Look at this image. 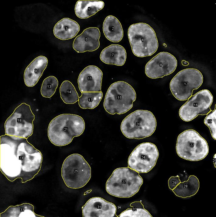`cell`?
<instances>
[{"label":"cell","mask_w":216,"mask_h":217,"mask_svg":"<svg viewBox=\"0 0 216 217\" xmlns=\"http://www.w3.org/2000/svg\"><path fill=\"white\" fill-rule=\"evenodd\" d=\"M159 152L156 145L144 142L133 150L128 159V166L139 173H147L156 164Z\"/></svg>","instance_id":"8fae6325"},{"label":"cell","mask_w":216,"mask_h":217,"mask_svg":"<svg viewBox=\"0 0 216 217\" xmlns=\"http://www.w3.org/2000/svg\"><path fill=\"white\" fill-rule=\"evenodd\" d=\"M79 97L78 104L82 109H93L99 104L102 96L100 92H83Z\"/></svg>","instance_id":"cb8c5ba5"},{"label":"cell","mask_w":216,"mask_h":217,"mask_svg":"<svg viewBox=\"0 0 216 217\" xmlns=\"http://www.w3.org/2000/svg\"><path fill=\"white\" fill-rule=\"evenodd\" d=\"M34 206L29 203L10 206L0 214V217H44L34 212Z\"/></svg>","instance_id":"603a6c76"},{"label":"cell","mask_w":216,"mask_h":217,"mask_svg":"<svg viewBox=\"0 0 216 217\" xmlns=\"http://www.w3.org/2000/svg\"><path fill=\"white\" fill-rule=\"evenodd\" d=\"M198 178L194 175L190 176L187 181L180 182L173 190L177 196L182 198L189 197L197 193L199 188Z\"/></svg>","instance_id":"7402d4cb"},{"label":"cell","mask_w":216,"mask_h":217,"mask_svg":"<svg viewBox=\"0 0 216 217\" xmlns=\"http://www.w3.org/2000/svg\"><path fill=\"white\" fill-rule=\"evenodd\" d=\"M85 128L84 121L80 116L62 114L55 117L50 123L48 136L53 145L64 146L70 143L74 137L81 135Z\"/></svg>","instance_id":"7a4b0ae2"},{"label":"cell","mask_w":216,"mask_h":217,"mask_svg":"<svg viewBox=\"0 0 216 217\" xmlns=\"http://www.w3.org/2000/svg\"><path fill=\"white\" fill-rule=\"evenodd\" d=\"M104 6L101 1L80 0L75 5L74 10L76 16L81 19H87L102 9Z\"/></svg>","instance_id":"44dd1931"},{"label":"cell","mask_w":216,"mask_h":217,"mask_svg":"<svg viewBox=\"0 0 216 217\" xmlns=\"http://www.w3.org/2000/svg\"><path fill=\"white\" fill-rule=\"evenodd\" d=\"M42 161L41 152L26 138L0 136V170L9 181L20 178L24 183L33 179L40 171Z\"/></svg>","instance_id":"6da1fadb"},{"label":"cell","mask_w":216,"mask_h":217,"mask_svg":"<svg viewBox=\"0 0 216 217\" xmlns=\"http://www.w3.org/2000/svg\"><path fill=\"white\" fill-rule=\"evenodd\" d=\"M103 30L106 37L113 42L120 41L123 36L122 26L115 17L109 15L105 19L103 24Z\"/></svg>","instance_id":"ffe728a7"},{"label":"cell","mask_w":216,"mask_h":217,"mask_svg":"<svg viewBox=\"0 0 216 217\" xmlns=\"http://www.w3.org/2000/svg\"><path fill=\"white\" fill-rule=\"evenodd\" d=\"M209 150L206 141L194 130H185L178 136L176 151L182 158L190 161L201 160L207 155Z\"/></svg>","instance_id":"ba28073f"},{"label":"cell","mask_w":216,"mask_h":217,"mask_svg":"<svg viewBox=\"0 0 216 217\" xmlns=\"http://www.w3.org/2000/svg\"><path fill=\"white\" fill-rule=\"evenodd\" d=\"M80 29L79 25L76 22L69 18H64L55 25L53 32L56 37L66 40L75 37Z\"/></svg>","instance_id":"d6986e66"},{"label":"cell","mask_w":216,"mask_h":217,"mask_svg":"<svg viewBox=\"0 0 216 217\" xmlns=\"http://www.w3.org/2000/svg\"><path fill=\"white\" fill-rule=\"evenodd\" d=\"M156 125V119L151 112L137 110L123 120L120 129L126 138L141 139L151 135L155 131Z\"/></svg>","instance_id":"5b68a950"},{"label":"cell","mask_w":216,"mask_h":217,"mask_svg":"<svg viewBox=\"0 0 216 217\" xmlns=\"http://www.w3.org/2000/svg\"><path fill=\"white\" fill-rule=\"evenodd\" d=\"M177 65V61L173 55L167 52H160L147 63L145 73L151 79L163 77L173 73Z\"/></svg>","instance_id":"4fadbf2b"},{"label":"cell","mask_w":216,"mask_h":217,"mask_svg":"<svg viewBox=\"0 0 216 217\" xmlns=\"http://www.w3.org/2000/svg\"><path fill=\"white\" fill-rule=\"evenodd\" d=\"M58 84V81L55 76H50L43 81L41 88V93L44 97L50 98L55 92Z\"/></svg>","instance_id":"4316f807"},{"label":"cell","mask_w":216,"mask_h":217,"mask_svg":"<svg viewBox=\"0 0 216 217\" xmlns=\"http://www.w3.org/2000/svg\"><path fill=\"white\" fill-rule=\"evenodd\" d=\"M83 217H114L116 207L113 203L100 197L89 199L82 207Z\"/></svg>","instance_id":"5bb4252c"},{"label":"cell","mask_w":216,"mask_h":217,"mask_svg":"<svg viewBox=\"0 0 216 217\" xmlns=\"http://www.w3.org/2000/svg\"><path fill=\"white\" fill-rule=\"evenodd\" d=\"M60 97L66 104H74L79 100V96L73 84L69 81L65 80L60 88Z\"/></svg>","instance_id":"d4e9b609"},{"label":"cell","mask_w":216,"mask_h":217,"mask_svg":"<svg viewBox=\"0 0 216 217\" xmlns=\"http://www.w3.org/2000/svg\"><path fill=\"white\" fill-rule=\"evenodd\" d=\"M204 123L209 128L212 138L216 139V110L211 111L205 117Z\"/></svg>","instance_id":"83f0119b"},{"label":"cell","mask_w":216,"mask_h":217,"mask_svg":"<svg viewBox=\"0 0 216 217\" xmlns=\"http://www.w3.org/2000/svg\"><path fill=\"white\" fill-rule=\"evenodd\" d=\"M213 100V96L209 90H201L192 96L180 107L179 115L183 120L188 122L198 115H207L211 110L210 107Z\"/></svg>","instance_id":"7c38bea8"},{"label":"cell","mask_w":216,"mask_h":217,"mask_svg":"<svg viewBox=\"0 0 216 217\" xmlns=\"http://www.w3.org/2000/svg\"><path fill=\"white\" fill-rule=\"evenodd\" d=\"M182 62L183 65H187L189 64V63H188L187 62L184 60L182 61Z\"/></svg>","instance_id":"f546056e"},{"label":"cell","mask_w":216,"mask_h":217,"mask_svg":"<svg viewBox=\"0 0 216 217\" xmlns=\"http://www.w3.org/2000/svg\"><path fill=\"white\" fill-rule=\"evenodd\" d=\"M180 182L178 175L176 177H171L168 181L169 187L170 189L173 190Z\"/></svg>","instance_id":"f1b7e54d"},{"label":"cell","mask_w":216,"mask_h":217,"mask_svg":"<svg viewBox=\"0 0 216 217\" xmlns=\"http://www.w3.org/2000/svg\"><path fill=\"white\" fill-rule=\"evenodd\" d=\"M48 60L41 55L35 58L26 68L24 74L25 84L28 87H33L38 82L47 65Z\"/></svg>","instance_id":"e0dca14e"},{"label":"cell","mask_w":216,"mask_h":217,"mask_svg":"<svg viewBox=\"0 0 216 217\" xmlns=\"http://www.w3.org/2000/svg\"><path fill=\"white\" fill-rule=\"evenodd\" d=\"M136 98V94L133 87L125 82L118 81L113 83L109 87L103 106L109 114H122L132 108Z\"/></svg>","instance_id":"277c9868"},{"label":"cell","mask_w":216,"mask_h":217,"mask_svg":"<svg viewBox=\"0 0 216 217\" xmlns=\"http://www.w3.org/2000/svg\"><path fill=\"white\" fill-rule=\"evenodd\" d=\"M203 81V76L199 70L187 68L178 72L172 79L170 89L176 98L184 101L192 96L193 90L200 87Z\"/></svg>","instance_id":"30bf717a"},{"label":"cell","mask_w":216,"mask_h":217,"mask_svg":"<svg viewBox=\"0 0 216 217\" xmlns=\"http://www.w3.org/2000/svg\"><path fill=\"white\" fill-rule=\"evenodd\" d=\"M103 73L97 67L89 65L80 73L77 82L79 89L83 92H100Z\"/></svg>","instance_id":"9a60e30c"},{"label":"cell","mask_w":216,"mask_h":217,"mask_svg":"<svg viewBox=\"0 0 216 217\" xmlns=\"http://www.w3.org/2000/svg\"><path fill=\"white\" fill-rule=\"evenodd\" d=\"M61 175L68 187L78 189L89 182L91 177V169L82 156L74 153L69 156L64 161Z\"/></svg>","instance_id":"52a82bcc"},{"label":"cell","mask_w":216,"mask_h":217,"mask_svg":"<svg viewBox=\"0 0 216 217\" xmlns=\"http://www.w3.org/2000/svg\"><path fill=\"white\" fill-rule=\"evenodd\" d=\"M131 208H128L122 212L119 217H152L140 201H135L131 203Z\"/></svg>","instance_id":"484cf974"},{"label":"cell","mask_w":216,"mask_h":217,"mask_svg":"<svg viewBox=\"0 0 216 217\" xmlns=\"http://www.w3.org/2000/svg\"><path fill=\"white\" fill-rule=\"evenodd\" d=\"M100 37V32L98 28H87L74 40L73 48L78 53L94 51L99 47Z\"/></svg>","instance_id":"2e32d148"},{"label":"cell","mask_w":216,"mask_h":217,"mask_svg":"<svg viewBox=\"0 0 216 217\" xmlns=\"http://www.w3.org/2000/svg\"><path fill=\"white\" fill-rule=\"evenodd\" d=\"M126 58L125 48L118 44H111L104 48L101 52L100 58L104 63L118 66L123 65Z\"/></svg>","instance_id":"ac0fdd59"},{"label":"cell","mask_w":216,"mask_h":217,"mask_svg":"<svg viewBox=\"0 0 216 217\" xmlns=\"http://www.w3.org/2000/svg\"><path fill=\"white\" fill-rule=\"evenodd\" d=\"M128 37L133 54L139 57L150 56L157 51L158 43L156 33L149 25L140 23L129 27Z\"/></svg>","instance_id":"8992f818"},{"label":"cell","mask_w":216,"mask_h":217,"mask_svg":"<svg viewBox=\"0 0 216 217\" xmlns=\"http://www.w3.org/2000/svg\"><path fill=\"white\" fill-rule=\"evenodd\" d=\"M35 118L30 106L22 103L5 121V134L27 139L33 133Z\"/></svg>","instance_id":"9c48e42d"},{"label":"cell","mask_w":216,"mask_h":217,"mask_svg":"<svg viewBox=\"0 0 216 217\" xmlns=\"http://www.w3.org/2000/svg\"><path fill=\"white\" fill-rule=\"evenodd\" d=\"M139 173L129 167L115 169L106 183L110 194L120 198H129L137 193L143 184Z\"/></svg>","instance_id":"3957f363"}]
</instances>
